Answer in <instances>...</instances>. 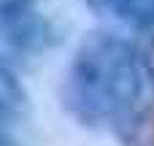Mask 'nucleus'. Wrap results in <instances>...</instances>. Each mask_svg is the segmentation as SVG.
Instances as JSON below:
<instances>
[{"label": "nucleus", "mask_w": 154, "mask_h": 146, "mask_svg": "<svg viewBox=\"0 0 154 146\" xmlns=\"http://www.w3.org/2000/svg\"><path fill=\"white\" fill-rule=\"evenodd\" d=\"M87 5L97 16L135 27L143 35L154 33V0H87Z\"/></svg>", "instance_id": "nucleus-2"}, {"label": "nucleus", "mask_w": 154, "mask_h": 146, "mask_svg": "<svg viewBox=\"0 0 154 146\" xmlns=\"http://www.w3.org/2000/svg\"><path fill=\"white\" fill-rule=\"evenodd\" d=\"M146 84L138 43L108 30H92L73 51L60 95L79 125L122 130L141 111Z\"/></svg>", "instance_id": "nucleus-1"}, {"label": "nucleus", "mask_w": 154, "mask_h": 146, "mask_svg": "<svg viewBox=\"0 0 154 146\" xmlns=\"http://www.w3.org/2000/svg\"><path fill=\"white\" fill-rule=\"evenodd\" d=\"M22 111H24V89L0 49V133H5V127L16 122Z\"/></svg>", "instance_id": "nucleus-3"}, {"label": "nucleus", "mask_w": 154, "mask_h": 146, "mask_svg": "<svg viewBox=\"0 0 154 146\" xmlns=\"http://www.w3.org/2000/svg\"><path fill=\"white\" fill-rule=\"evenodd\" d=\"M138 54H141V62H143L146 81L154 84V33H149V35L138 43Z\"/></svg>", "instance_id": "nucleus-5"}, {"label": "nucleus", "mask_w": 154, "mask_h": 146, "mask_svg": "<svg viewBox=\"0 0 154 146\" xmlns=\"http://www.w3.org/2000/svg\"><path fill=\"white\" fill-rule=\"evenodd\" d=\"M119 135L127 141V146H154V106L141 108L119 130Z\"/></svg>", "instance_id": "nucleus-4"}]
</instances>
